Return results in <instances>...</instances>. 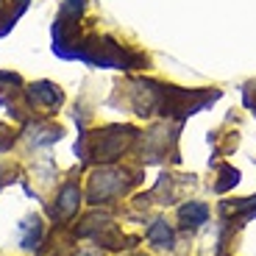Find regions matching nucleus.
Returning a JSON list of instances; mask_svg holds the SVG:
<instances>
[{
  "instance_id": "f257e3e1",
  "label": "nucleus",
  "mask_w": 256,
  "mask_h": 256,
  "mask_svg": "<svg viewBox=\"0 0 256 256\" xmlns=\"http://www.w3.org/2000/svg\"><path fill=\"white\" fill-rule=\"evenodd\" d=\"M31 98H39V100H45V103H58L62 100V92H58V86L42 81L36 86H31Z\"/></svg>"
}]
</instances>
